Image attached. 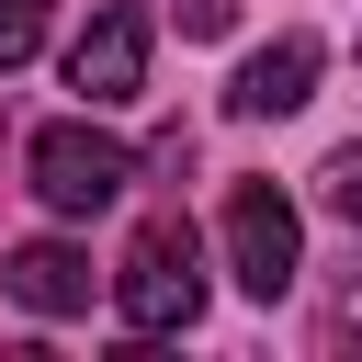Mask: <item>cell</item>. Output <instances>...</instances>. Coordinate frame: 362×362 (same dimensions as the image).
<instances>
[{
    "label": "cell",
    "mask_w": 362,
    "mask_h": 362,
    "mask_svg": "<svg viewBox=\"0 0 362 362\" xmlns=\"http://www.w3.org/2000/svg\"><path fill=\"white\" fill-rule=\"evenodd\" d=\"M113 317H124V339H181V328L204 317V238H192V215H147V226L124 238V260H113Z\"/></svg>",
    "instance_id": "6da1fadb"
},
{
    "label": "cell",
    "mask_w": 362,
    "mask_h": 362,
    "mask_svg": "<svg viewBox=\"0 0 362 362\" xmlns=\"http://www.w3.org/2000/svg\"><path fill=\"white\" fill-rule=\"evenodd\" d=\"M23 181H34V204H45V215H102V204H124L136 147H124V136H102L90 113H68V124H34Z\"/></svg>",
    "instance_id": "7a4b0ae2"
},
{
    "label": "cell",
    "mask_w": 362,
    "mask_h": 362,
    "mask_svg": "<svg viewBox=\"0 0 362 362\" xmlns=\"http://www.w3.org/2000/svg\"><path fill=\"white\" fill-rule=\"evenodd\" d=\"M226 272H238L249 305H283V294H294V272H305V215H294L272 181H238V192H226Z\"/></svg>",
    "instance_id": "3957f363"
},
{
    "label": "cell",
    "mask_w": 362,
    "mask_h": 362,
    "mask_svg": "<svg viewBox=\"0 0 362 362\" xmlns=\"http://www.w3.org/2000/svg\"><path fill=\"white\" fill-rule=\"evenodd\" d=\"M68 90H79L90 113H113V102L147 90V11H136V0H102V11L79 23V45H68Z\"/></svg>",
    "instance_id": "277c9868"
},
{
    "label": "cell",
    "mask_w": 362,
    "mask_h": 362,
    "mask_svg": "<svg viewBox=\"0 0 362 362\" xmlns=\"http://www.w3.org/2000/svg\"><path fill=\"white\" fill-rule=\"evenodd\" d=\"M305 90H317V34H272V45L226 79V113H238V124H283V113H305Z\"/></svg>",
    "instance_id": "5b68a950"
},
{
    "label": "cell",
    "mask_w": 362,
    "mask_h": 362,
    "mask_svg": "<svg viewBox=\"0 0 362 362\" xmlns=\"http://www.w3.org/2000/svg\"><path fill=\"white\" fill-rule=\"evenodd\" d=\"M0 283H11V305H23V317H90V260H79L68 238H23Z\"/></svg>",
    "instance_id": "8992f818"
},
{
    "label": "cell",
    "mask_w": 362,
    "mask_h": 362,
    "mask_svg": "<svg viewBox=\"0 0 362 362\" xmlns=\"http://www.w3.org/2000/svg\"><path fill=\"white\" fill-rule=\"evenodd\" d=\"M317 351H328V362H351V351H362V272L317 305Z\"/></svg>",
    "instance_id": "52a82bcc"
},
{
    "label": "cell",
    "mask_w": 362,
    "mask_h": 362,
    "mask_svg": "<svg viewBox=\"0 0 362 362\" xmlns=\"http://www.w3.org/2000/svg\"><path fill=\"white\" fill-rule=\"evenodd\" d=\"M317 204H328L339 226H362V147H328V170H317Z\"/></svg>",
    "instance_id": "ba28073f"
},
{
    "label": "cell",
    "mask_w": 362,
    "mask_h": 362,
    "mask_svg": "<svg viewBox=\"0 0 362 362\" xmlns=\"http://www.w3.org/2000/svg\"><path fill=\"white\" fill-rule=\"evenodd\" d=\"M34 45H45V0H0V79H11Z\"/></svg>",
    "instance_id": "9c48e42d"
},
{
    "label": "cell",
    "mask_w": 362,
    "mask_h": 362,
    "mask_svg": "<svg viewBox=\"0 0 362 362\" xmlns=\"http://www.w3.org/2000/svg\"><path fill=\"white\" fill-rule=\"evenodd\" d=\"M226 23H238V0H181V34H192V45H215Z\"/></svg>",
    "instance_id": "30bf717a"
}]
</instances>
